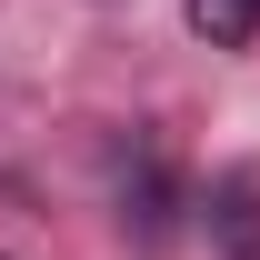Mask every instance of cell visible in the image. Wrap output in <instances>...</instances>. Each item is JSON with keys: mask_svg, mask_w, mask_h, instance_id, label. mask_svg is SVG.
<instances>
[{"mask_svg": "<svg viewBox=\"0 0 260 260\" xmlns=\"http://www.w3.org/2000/svg\"><path fill=\"white\" fill-rule=\"evenodd\" d=\"M180 20L210 50H240V40H260V0H180Z\"/></svg>", "mask_w": 260, "mask_h": 260, "instance_id": "obj_1", "label": "cell"}, {"mask_svg": "<svg viewBox=\"0 0 260 260\" xmlns=\"http://www.w3.org/2000/svg\"><path fill=\"white\" fill-rule=\"evenodd\" d=\"M220 230H230V250H260V180L250 170L220 190Z\"/></svg>", "mask_w": 260, "mask_h": 260, "instance_id": "obj_2", "label": "cell"}]
</instances>
